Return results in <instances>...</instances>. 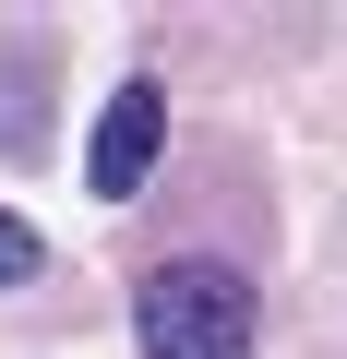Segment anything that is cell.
I'll list each match as a JSON object with an SVG mask.
<instances>
[{"instance_id": "2", "label": "cell", "mask_w": 347, "mask_h": 359, "mask_svg": "<svg viewBox=\"0 0 347 359\" xmlns=\"http://www.w3.org/2000/svg\"><path fill=\"white\" fill-rule=\"evenodd\" d=\"M156 144H168V96H156V84H120V96H108V120H96V144H84L96 204H132V192H144Z\"/></svg>"}, {"instance_id": "3", "label": "cell", "mask_w": 347, "mask_h": 359, "mask_svg": "<svg viewBox=\"0 0 347 359\" xmlns=\"http://www.w3.org/2000/svg\"><path fill=\"white\" fill-rule=\"evenodd\" d=\"M25 276H36V228L0 204V287H25Z\"/></svg>"}, {"instance_id": "1", "label": "cell", "mask_w": 347, "mask_h": 359, "mask_svg": "<svg viewBox=\"0 0 347 359\" xmlns=\"http://www.w3.org/2000/svg\"><path fill=\"white\" fill-rule=\"evenodd\" d=\"M132 335H144V359H240L252 347V287L228 276V264H156L144 287H132Z\"/></svg>"}]
</instances>
